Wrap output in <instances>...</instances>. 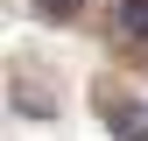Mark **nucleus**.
Here are the masks:
<instances>
[{
    "mask_svg": "<svg viewBox=\"0 0 148 141\" xmlns=\"http://www.w3.org/2000/svg\"><path fill=\"white\" fill-rule=\"evenodd\" d=\"M113 35L120 42H148V0H113Z\"/></svg>",
    "mask_w": 148,
    "mask_h": 141,
    "instance_id": "1",
    "label": "nucleus"
},
{
    "mask_svg": "<svg viewBox=\"0 0 148 141\" xmlns=\"http://www.w3.org/2000/svg\"><path fill=\"white\" fill-rule=\"evenodd\" d=\"M113 134H120V141H148V120H141V113H127V106H120V113H113Z\"/></svg>",
    "mask_w": 148,
    "mask_h": 141,
    "instance_id": "2",
    "label": "nucleus"
},
{
    "mask_svg": "<svg viewBox=\"0 0 148 141\" xmlns=\"http://www.w3.org/2000/svg\"><path fill=\"white\" fill-rule=\"evenodd\" d=\"M35 7H42V14H49V21H71V14H78V7H85V0H35Z\"/></svg>",
    "mask_w": 148,
    "mask_h": 141,
    "instance_id": "3",
    "label": "nucleus"
}]
</instances>
